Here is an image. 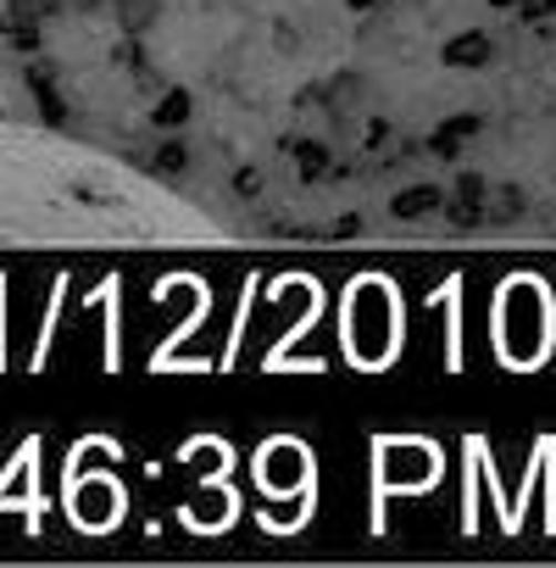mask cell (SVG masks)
Instances as JSON below:
<instances>
[{
	"mask_svg": "<svg viewBox=\"0 0 556 568\" xmlns=\"http://www.w3.org/2000/svg\"><path fill=\"white\" fill-rule=\"evenodd\" d=\"M434 302L451 313V324H445V368H462V278H451Z\"/></svg>",
	"mask_w": 556,
	"mask_h": 568,
	"instance_id": "obj_1",
	"label": "cell"
}]
</instances>
